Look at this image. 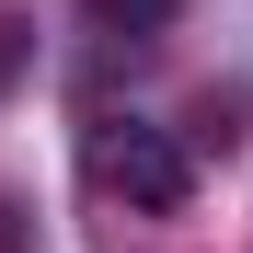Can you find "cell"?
<instances>
[{
    "label": "cell",
    "instance_id": "cell-2",
    "mask_svg": "<svg viewBox=\"0 0 253 253\" xmlns=\"http://www.w3.org/2000/svg\"><path fill=\"white\" fill-rule=\"evenodd\" d=\"M81 12H92L104 35H161V23L184 12V0H81Z\"/></svg>",
    "mask_w": 253,
    "mask_h": 253
},
{
    "label": "cell",
    "instance_id": "cell-4",
    "mask_svg": "<svg viewBox=\"0 0 253 253\" xmlns=\"http://www.w3.org/2000/svg\"><path fill=\"white\" fill-rule=\"evenodd\" d=\"M0 253H35V219H23V196H0Z\"/></svg>",
    "mask_w": 253,
    "mask_h": 253
},
{
    "label": "cell",
    "instance_id": "cell-3",
    "mask_svg": "<svg viewBox=\"0 0 253 253\" xmlns=\"http://www.w3.org/2000/svg\"><path fill=\"white\" fill-rule=\"evenodd\" d=\"M184 138H196V150H242V92H207Z\"/></svg>",
    "mask_w": 253,
    "mask_h": 253
},
{
    "label": "cell",
    "instance_id": "cell-1",
    "mask_svg": "<svg viewBox=\"0 0 253 253\" xmlns=\"http://www.w3.org/2000/svg\"><path fill=\"white\" fill-rule=\"evenodd\" d=\"M92 173H104V196L138 207V219H184L196 150L173 138V126H150V115H104V126H92Z\"/></svg>",
    "mask_w": 253,
    "mask_h": 253
}]
</instances>
